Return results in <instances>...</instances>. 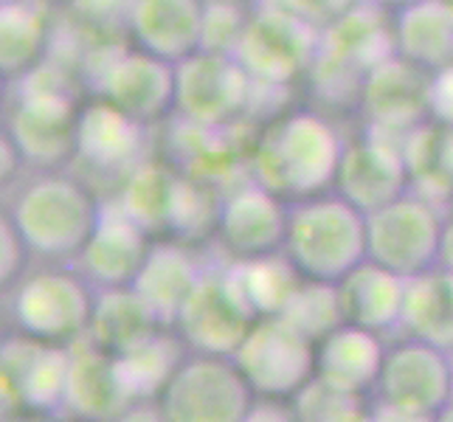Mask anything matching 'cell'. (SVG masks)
Returning <instances> with one entry per match:
<instances>
[{"label":"cell","instance_id":"cell-1","mask_svg":"<svg viewBox=\"0 0 453 422\" xmlns=\"http://www.w3.org/2000/svg\"><path fill=\"white\" fill-rule=\"evenodd\" d=\"M343 138L324 116L293 111L271 121L251 152L254 180L288 203L335 189L343 158Z\"/></svg>","mask_w":453,"mask_h":422},{"label":"cell","instance_id":"cell-2","mask_svg":"<svg viewBox=\"0 0 453 422\" xmlns=\"http://www.w3.org/2000/svg\"><path fill=\"white\" fill-rule=\"evenodd\" d=\"M285 257L310 281H338L369 259L366 214L335 192L290 203Z\"/></svg>","mask_w":453,"mask_h":422},{"label":"cell","instance_id":"cell-3","mask_svg":"<svg viewBox=\"0 0 453 422\" xmlns=\"http://www.w3.org/2000/svg\"><path fill=\"white\" fill-rule=\"evenodd\" d=\"M102 209L85 183L65 175H45L20 192L9 220L23 237L28 254L76 259L96 228Z\"/></svg>","mask_w":453,"mask_h":422},{"label":"cell","instance_id":"cell-4","mask_svg":"<svg viewBox=\"0 0 453 422\" xmlns=\"http://www.w3.org/2000/svg\"><path fill=\"white\" fill-rule=\"evenodd\" d=\"M442 206L409 189L388 206L366 214L369 259L405 279H414L440 265Z\"/></svg>","mask_w":453,"mask_h":422},{"label":"cell","instance_id":"cell-5","mask_svg":"<svg viewBox=\"0 0 453 422\" xmlns=\"http://www.w3.org/2000/svg\"><path fill=\"white\" fill-rule=\"evenodd\" d=\"M155 403L169 422H245L257 395L231 357L192 352Z\"/></svg>","mask_w":453,"mask_h":422},{"label":"cell","instance_id":"cell-6","mask_svg":"<svg viewBox=\"0 0 453 422\" xmlns=\"http://www.w3.org/2000/svg\"><path fill=\"white\" fill-rule=\"evenodd\" d=\"M96 293L73 271H37L20 281L12 299L18 333L57 347H73L88 338Z\"/></svg>","mask_w":453,"mask_h":422},{"label":"cell","instance_id":"cell-7","mask_svg":"<svg viewBox=\"0 0 453 422\" xmlns=\"http://www.w3.org/2000/svg\"><path fill=\"white\" fill-rule=\"evenodd\" d=\"M257 397L293 400L316 380V343L282 316L259 318L231 355Z\"/></svg>","mask_w":453,"mask_h":422},{"label":"cell","instance_id":"cell-8","mask_svg":"<svg viewBox=\"0 0 453 422\" xmlns=\"http://www.w3.org/2000/svg\"><path fill=\"white\" fill-rule=\"evenodd\" d=\"M28 90H23L18 111L9 121V138L20 158L40 169H54L76 158V127H80V107L71 90L54 71L51 82H42L37 71L23 76Z\"/></svg>","mask_w":453,"mask_h":422},{"label":"cell","instance_id":"cell-9","mask_svg":"<svg viewBox=\"0 0 453 422\" xmlns=\"http://www.w3.org/2000/svg\"><path fill=\"white\" fill-rule=\"evenodd\" d=\"M321 31L271 0L254 18H248L245 35L237 45L240 65L257 88H279L310 71L319 59Z\"/></svg>","mask_w":453,"mask_h":422},{"label":"cell","instance_id":"cell-10","mask_svg":"<svg viewBox=\"0 0 453 422\" xmlns=\"http://www.w3.org/2000/svg\"><path fill=\"white\" fill-rule=\"evenodd\" d=\"M254 88L237 57L200 49L175 65V111L186 124L226 130L248 111Z\"/></svg>","mask_w":453,"mask_h":422},{"label":"cell","instance_id":"cell-11","mask_svg":"<svg viewBox=\"0 0 453 422\" xmlns=\"http://www.w3.org/2000/svg\"><path fill=\"white\" fill-rule=\"evenodd\" d=\"M453 400L450 352L400 335L388 343L374 403L414 417H434Z\"/></svg>","mask_w":453,"mask_h":422},{"label":"cell","instance_id":"cell-12","mask_svg":"<svg viewBox=\"0 0 453 422\" xmlns=\"http://www.w3.org/2000/svg\"><path fill=\"white\" fill-rule=\"evenodd\" d=\"M257 321L259 316L245 302L226 265V268H206L175 330L192 352L231 357Z\"/></svg>","mask_w":453,"mask_h":422},{"label":"cell","instance_id":"cell-13","mask_svg":"<svg viewBox=\"0 0 453 422\" xmlns=\"http://www.w3.org/2000/svg\"><path fill=\"white\" fill-rule=\"evenodd\" d=\"M99 99L138 121H158L175 111V65L142 51L138 45H116L93 71Z\"/></svg>","mask_w":453,"mask_h":422},{"label":"cell","instance_id":"cell-14","mask_svg":"<svg viewBox=\"0 0 453 422\" xmlns=\"http://www.w3.org/2000/svg\"><path fill=\"white\" fill-rule=\"evenodd\" d=\"M71 347H57L23 333L4 343V405L35 414L65 411Z\"/></svg>","mask_w":453,"mask_h":422},{"label":"cell","instance_id":"cell-15","mask_svg":"<svg viewBox=\"0 0 453 422\" xmlns=\"http://www.w3.org/2000/svg\"><path fill=\"white\" fill-rule=\"evenodd\" d=\"M288 200L273 195L259 180L231 186V192L217 203L214 231L217 240L231 254V262L276 254L285 248L288 234Z\"/></svg>","mask_w":453,"mask_h":422},{"label":"cell","instance_id":"cell-16","mask_svg":"<svg viewBox=\"0 0 453 422\" xmlns=\"http://www.w3.org/2000/svg\"><path fill=\"white\" fill-rule=\"evenodd\" d=\"M411 189V172L403 152V138L369 130L343 150L335 178V195L355 209L372 214Z\"/></svg>","mask_w":453,"mask_h":422},{"label":"cell","instance_id":"cell-17","mask_svg":"<svg viewBox=\"0 0 453 422\" xmlns=\"http://www.w3.org/2000/svg\"><path fill=\"white\" fill-rule=\"evenodd\" d=\"M428 82L431 73L411 65L409 59L392 54L361 82L364 116L369 130L405 138L428 119Z\"/></svg>","mask_w":453,"mask_h":422},{"label":"cell","instance_id":"cell-18","mask_svg":"<svg viewBox=\"0 0 453 422\" xmlns=\"http://www.w3.org/2000/svg\"><path fill=\"white\" fill-rule=\"evenodd\" d=\"M152 248V237L119 206H104L96 228L76 257L80 273L96 290L133 288Z\"/></svg>","mask_w":453,"mask_h":422},{"label":"cell","instance_id":"cell-19","mask_svg":"<svg viewBox=\"0 0 453 422\" xmlns=\"http://www.w3.org/2000/svg\"><path fill=\"white\" fill-rule=\"evenodd\" d=\"M388 341L343 321L316 343V380L352 397H372L386 364Z\"/></svg>","mask_w":453,"mask_h":422},{"label":"cell","instance_id":"cell-20","mask_svg":"<svg viewBox=\"0 0 453 422\" xmlns=\"http://www.w3.org/2000/svg\"><path fill=\"white\" fill-rule=\"evenodd\" d=\"M392 54H395V26L386 23L383 9L364 0L347 18H341L338 23L321 31L316 65L335 73L357 76L364 82L366 73L372 68H378Z\"/></svg>","mask_w":453,"mask_h":422},{"label":"cell","instance_id":"cell-21","mask_svg":"<svg viewBox=\"0 0 453 422\" xmlns=\"http://www.w3.org/2000/svg\"><path fill=\"white\" fill-rule=\"evenodd\" d=\"M147 124L127 116L111 102L96 99L80 111L76 127V158H82L99 172L127 178L135 166H142L147 150Z\"/></svg>","mask_w":453,"mask_h":422},{"label":"cell","instance_id":"cell-22","mask_svg":"<svg viewBox=\"0 0 453 422\" xmlns=\"http://www.w3.org/2000/svg\"><path fill=\"white\" fill-rule=\"evenodd\" d=\"M65 414L80 422H113L135 403L124 383V374L113 355L99 349L90 338L73 343Z\"/></svg>","mask_w":453,"mask_h":422},{"label":"cell","instance_id":"cell-23","mask_svg":"<svg viewBox=\"0 0 453 422\" xmlns=\"http://www.w3.org/2000/svg\"><path fill=\"white\" fill-rule=\"evenodd\" d=\"M335 288L347 324L364 326V330H372L383 338L403 333L405 293H409V279L405 276L372 259H364Z\"/></svg>","mask_w":453,"mask_h":422},{"label":"cell","instance_id":"cell-24","mask_svg":"<svg viewBox=\"0 0 453 422\" xmlns=\"http://www.w3.org/2000/svg\"><path fill=\"white\" fill-rule=\"evenodd\" d=\"M203 18L200 0H135L130 37L142 51L178 65L203 49Z\"/></svg>","mask_w":453,"mask_h":422},{"label":"cell","instance_id":"cell-25","mask_svg":"<svg viewBox=\"0 0 453 422\" xmlns=\"http://www.w3.org/2000/svg\"><path fill=\"white\" fill-rule=\"evenodd\" d=\"M206 268H200L197 257L180 242L161 240L152 242L150 254L138 271L133 290L164 326H175L186 302L192 299Z\"/></svg>","mask_w":453,"mask_h":422},{"label":"cell","instance_id":"cell-26","mask_svg":"<svg viewBox=\"0 0 453 422\" xmlns=\"http://www.w3.org/2000/svg\"><path fill=\"white\" fill-rule=\"evenodd\" d=\"M186 186H189V178L175 175L164 164L144 161L124 178V189L116 206L133 217L150 237H155V234L178 228Z\"/></svg>","mask_w":453,"mask_h":422},{"label":"cell","instance_id":"cell-27","mask_svg":"<svg viewBox=\"0 0 453 422\" xmlns=\"http://www.w3.org/2000/svg\"><path fill=\"white\" fill-rule=\"evenodd\" d=\"M392 26L397 57L428 73L453 65V0H419Z\"/></svg>","mask_w":453,"mask_h":422},{"label":"cell","instance_id":"cell-28","mask_svg":"<svg viewBox=\"0 0 453 422\" xmlns=\"http://www.w3.org/2000/svg\"><path fill=\"white\" fill-rule=\"evenodd\" d=\"M431 347L453 352V273L431 268L409 279L403 312V333Z\"/></svg>","mask_w":453,"mask_h":422},{"label":"cell","instance_id":"cell-29","mask_svg":"<svg viewBox=\"0 0 453 422\" xmlns=\"http://www.w3.org/2000/svg\"><path fill=\"white\" fill-rule=\"evenodd\" d=\"M161 326L164 324L152 316L133 288H111L96 290V307H93L88 338L107 355L119 357Z\"/></svg>","mask_w":453,"mask_h":422},{"label":"cell","instance_id":"cell-30","mask_svg":"<svg viewBox=\"0 0 453 422\" xmlns=\"http://www.w3.org/2000/svg\"><path fill=\"white\" fill-rule=\"evenodd\" d=\"M51 37L45 0H12L0 6V68L4 76H28L40 68Z\"/></svg>","mask_w":453,"mask_h":422},{"label":"cell","instance_id":"cell-31","mask_svg":"<svg viewBox=\"0 0 453 422\" xmlns=\"http://www.w3.org/2000/svg\"><path fill=\"white\" fill-rule=\"evenodd\" d=\"M186 341L178 335L175 326H161L133 349L119 355V369L124 374V383L133 392L135 400H158L164 386L172 380V374L186 361Z\"/></svg>","mask_w":453,"mask_h":422},{"label":"cell","instance_id":"cell-32","mask_svg":"<svg viewBox=\"0 0 453 422\" xmlns=\"http://www.w3.org/2000/svg\"><path fill=\"white\" fill-rule=\"evenodd\" d=\"M240 293L259 318L282 316L285 307L302 288L304 276L285 257V251L265 254L254 259H237L228 265Z\"/></svg>","mask_w":453,"mask_h":422},{"label":"cell","instance_id":"cell-33","mask_svg":"<svg viewBox=\"0 0 453 422\" xmlns=\"http://www.w3.org/2000/svg\"><path fill=\"white\" fill-rule=\"evenodd\" d=\"M282 318L293 324L302 335H307L312 343L330 335L335 326L343 324L338 288L326 285V281H310L304 279L302 288L296 290L290 304L285 307Z\"/></svg>","mask_w":453,"mask_h":422},{"label":"cell","instance_id":"cell-34","mask_svg":"<svg viewBox=\"0 0 453 422\" xmlns=\"http://www.w3.org/2000/svg\"><path fill=\"white\" fill-rule=\"evenodd\" d=\"M299 422H374V403L369 397H352L312 380L299 397H293Z\"/></svg>","mask_w":453,"mask_h":422},{"label":"cell","instance_id":"cell-35","mask_svg":"<svg viewBox=\"0 0 453 422\" xmlns=\"http://www.w3.org/2000/svg\"><path fill=\"white\" fill-rule=\"evenodd\" d=\"M135 0H71L73 23L90 37H116L119 31L130 35V14Z\"/></svg>","mask_w":453,"mask_h":422},{"label":"cell","instance_id":"cell-36","mask_svg":"<svg viewBox=\"0 0 453 422\" xmlns=\"http://www.w3.org/2000/svg\"><path fill=\"white\" fill-rule=\"evenodd\" d=\"M248 18L231 4H211L206 6L203 18V49L214 54H237V45L245 35Z\"/></svg>","mask_w":453,"mask_h":422},{"label":"cell","instance_id":"cell-37","mask_svg":"<svg viewBox=\"0 0 453 422\" xmlns=\"http://www.w3.org/2000/svg\"><path fill=\"white\" fill-rule=\"evenodd\" d=\"M279 6L296 14L299 20L310 23L312 28H330L341 18H347L349 12H355L364 0H276Z\"/></svg>","mask_w":453,"mask_h":422},{"label":"cell","instance_id":"cell-38","mask_svg":"<svg viewBox=\"0 0 453 422\" xmlns=\"http://www.w3.org/2000/svg\"><path fill=\"white\" fill-rule=\"evenodd\" d=\"M428 119L436 127L453 130V65L431 73L428 82Z\"/></svg>","mask_w":453,"mask_h":422},{"label":"cell","instance_id":"cell-39","mask_svg":"<svg viewBox=\"0 0 453 422\" xmlns=\"http://www.w3.org/2000/svg\"><path fill=\"white\" fill-rule=\"evenodd\" d=\"M288 400H268V397H257L254 409L248 411L245 422H299L293 403L285 405Z\"/></svg>","mask_w":453,"mask_h":422},{"label":"cell","instance_id":"cell-40","mask_svg":"<svg viewBox=\"0 0 453 422\" xmlns=\"http://www.w3.org/2000/svg\"><path fill=\"white\" fill-rule=\"evenodd\" d=\"M0 234H4V281H9L20 271V262L28 254V248L18 234V228L12 226V220H4V231Z\"/></svg>","mask_w":453,"mask_h":422},{"label":"cell","instance_id":"cell-41","mask_svg":"<svg viewBox=\"0 0 453 422\" xmlns=\"http://www.w3.org/2000/svg\"><path fill=\"white\" fill-rule=\"evenodd\" d=\"M113 422H169L155 400H135L127 411H121Z\"/></svg>","mask_w":453,"mask_h":422},{"label":"cell","instance_id":"cell-42","mask_svg":"<svg viewBox=\"0 0 453 422\" xmlns=\"http://www.w3.org/2000/svg\"><path fill=\"white\" fill-rule=\"evenodd\" d=\"M440 268L453 273V209L445 217V231H442V248H440Z\"/></svg>","mask_w":453,"mask_h":422},{"label":"cell","instance_id":"cell-43","mask_svg":"<svg viewBox=\"0 0 453 422\" xmlns=\"http://www.w3.org/2000/svg\"><path fill=\"white\" fill-rule=\"evenodd\" d=\"M366 4H372V6H378V9H383V12H403V9H409V6H414V4H419V0H366Z\"/></svg>","mask_w":453,"mask_h":422},{"label":"cell","instance_id":"cell-44","mask_svg":"<svg viewBox=\"0 0 453 422\" xmlns=\"http://www.w3.org/2000/svg\"><path fill=\"white\" fill-rule=\"evenodd\" d=\"M6 422H49L45 414H35V411H20V414H12Z\"/></svg>","mask_w":453,"mask_h":422},{"label":"cell","instance_id":"cell-45","mask_svg":"<svg viewBox=\"0 0 453 422\" xmlns=\"http://www.w3.org/2000/svg\"><path fill=\"white\" fill-rule=\"evenodd\" d=\"M431 422H453V400L445 405V409H440L434 417H431Z\"/></svg>","mask_w":453,"mask_h":422},{"label":"cell","instance_id":"cell-46","mask_svg":"<svg viewBox=\"0 0 453 422\" xmlns=\"http://www.w3.org/2000/svg\"><path fill=\"white\" fill-rule=\"evenodd\" d=\"M4 4H12V0H4Z\"/></svg>","mask_w":453,"mask_h":422},{"label":"cell","instance_id":"cell-47","mask_svg":"<svg viewBox=\"0 0 453 422\" xmlns=\"http://www.w3.org/2000/svg\"><path fill=\"white\" fill-rule=\"evenodd\" d=\"M450 361H453V352H450Z\"/></svg>","mask_w":453,"mask_h":422},{"label":"cell","instance_id":"cell-48","mask_svg":"<svg viewBox=\"0 0 453 422\" xmlns=\"http://www.w3.org/2000/svg\"><path fill=\"white\" fill-rule=\"evenodd\" d=\"M73 422H80V419H73Z\"/></svg>","mask_w":453,"mask_h":422},{"label":"cell","instance_id":"cell-49","mask_svg":"<svg viewBox=\"0 0 453 422\" xmlns=\"http://www.w3.org/2000/svg\"><path fill=\"white\" fill-rule=\"evenodd\" d=\"M45 4H49V0H45Z\"/></svg>","mask_w":453,"mask_h":422}]
</instances>
